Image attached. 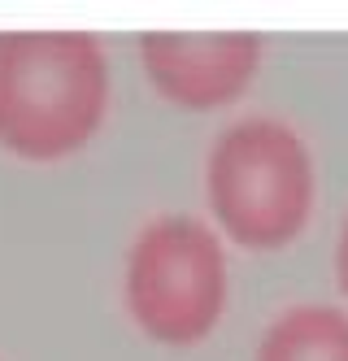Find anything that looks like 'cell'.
I'll list each match as a JSON object with an SVG mask.
<instances>
[{"instance_id": "obj_1", "label": "cell", "mask_w": 348, "mask_h": 361, "mask_svg": "<svg viewBox=\"0 0 348 361\" xmlns=\"http://www.w3.org/2000/svg\"><path fill=\"white\" fill-rule=\"evenodd\" d=\"M114 100L100 35L70 27L0 31V148L18 161H66L83 152Z\"/></svg>"}, {"instance_id": "obj_4", "label": "cell", "mask_w": 348, "mask_h": 361, "mask_svg": "<svg viewBox=\"0 0 348 361\" xmlns=\"http://www.w3.org/2000/svg\"><path fill=\"white\" fill-rule=\"evenodd\" d=\"M261 35L253 31H144L140 66L152 92L179 109L209 114L244 96L261 70Z\"/></svg>"}, {"instance_id": "obj_5", "label": "cell", "mask_w": 348, "mask_h": 361, "mask_svg": "<svg viewBox=\"0 0 348 361\" xmlns=\"http://www.w3.org/2000/svg\"><path fill=\"white\" fill-rule=\"evenodd\" d=\"M253 361H348V314L335 305H292L261 331Z\"/></svg>"}, {"instance_id": "obj_2", "label": "cell", "mask_w": 348, "mask_h": 361, "mask_svg": "<svg viewBox=\"0 0 348 361\" xmlns=\"http://www.w3.org/2000/svg\"><path fill=\"white\" fill-rule=\"evenodd\" d=\"M318 196V166L296 126L253 114L222 126L205 157V200L227 240L253 252L292 244Z\"/></svg>"}, {"instance_id": "obj_6", "label": "cell", "mask_w": 348, "mask_h": 361, "mask_svg": "<svg viewBox=\"0 0 348 361\" xmlns=\"http://www.w3.org/2000/svg\"><path fill=\"white\" fill-rule=\"evenodd\" d=\"M335 274H340V292L348 296V218H344L340 240H335Z\"/></svg>"}, {"instance_id": "obj_3", "label": "cell", "mask_w": 348, "mask_h": 361, "mask_svg": "<svg viewBox=\"0 0 348 361\" xmlns=\"http://www.w3.org/2000/svg\"><path fill=\"white\" fill-rule=\"evenodd\" d=\"M231 270L218 231L187 214L148 218L122 262V305L131 322L166 348L209 340L227 314Z\"/></svg>"}]
</instances>
